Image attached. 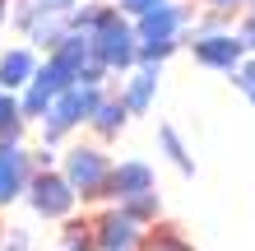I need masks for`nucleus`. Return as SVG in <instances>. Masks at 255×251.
I'll use <instances>...</instances> for the list:
<instances>
[{
  "label": "nucleus",
  "instance_id": "1",
  "mask_svg": "<svg viewBox=\"0 0 255 251\" xmlns=\"http://www.w3.org/2000/svg\"><path fill=\"white\" fill-rule=\"evenodd\" d=\"M84 37H88V47H93V61L107 70L112 79H121V75L134 70V51H139L134 23L116 5H93V19H88Z\"/></svg>",
  "mask_w": 255,
  "mask_h": 251
},
{
  "label": "nucleus",
  "instance_id": "2",
  "mask_svg": "<svg viewBox=\"0 0 255 251\" xmlns=\"http://www.w3.org/2000/svg\"><path fill=\"white\" fill-rule=\"evenodd\" d=\"M112 163H116V158L107 154V144H98V140H70V144H61V163H56V172L70 182V191L79 196V205H98V200H107Z\"/></svg>",
  "mask_w": 255,
  "mask_h": 251
},
{
  "label": "nucleus",
  "instance_id": "3",
  "mask_svg": "<svg viewBox=\"0 0 255 251\" xmlns=\"http://www.w3.org/2000/svg\"><path fill=\"white\" fill-rule=\"evenodd\" d=\"M102 93H107V84H70L65 93L47 107V116L37 121L42 144H47V149H61V144H70V140L88 126V116H93V107L102 102Z\"/></svg>",
  "mask_w": 255,
  "mask_h": 251
},
{
  "label": "nucleus",
  "instance_id": "4",
  "mask_svg": "<svg viewBox=\"0 0 255 251\" xmlns=\"http://www.w3.org/2000/svg\"><path fill=\"white\" fill-rule=\"evenodd\" d=\"M23 205L33 210V219H42V224H65V219L79 214V196L70 191V182H65L56 168L28 177V186H23Z\"/></svg>",
  "mask_w": 255,
  "mask_h": 251
},
{
  "label": "nucleus",
  "instance_id": "5",
  "mask_svg": "<svg viewBox=\"0 0 255 251\" xmlns=\"http://www.w3.org/2000/svg\"><path fill=\"white\" fill-rule=\"evenodd\" d=\"M88 238H93V251H144L148 228H139L126 210H116V205H102V210L88 219Z\"/></svg>",
  "mask_w": 255,
  "mask_h": 251
},
{
  "label": "nucleus",
  "instance_id": "6",
  "mask_svg": "<svg viewBox=\"0 0 255 251\" xmlns=\"http://www.w3.org/2000/svg\"><path fill=\"white\" fill-rule=\"evenodd\" d=\"M70 84H74V75H70V70H61V65L51 61V56H42L37 75L28 79V88L19 93V116H23L28 126H37L42 116H47V107H51V102L65 93Z\"/></svg>",
  "mask_w": 255,
  "mask_h": 251
},
{
  "label": "nucleus",
  "instance_id": "7",
  "mask_svg": "<svg viewBox=\"0 0 255 251\" xmlns=\"http://www.w3.org/2000/svg\"><path fill=\"white\" fill-rule=\"evenodd\" d=\"M186 51L195 56V65L214 70V75H232V70L246 61V47H242V37H237V28H228V33H209V37H190Z\"/></svg>",
  "mask_w": 255,
  "mask_h": 251
},
{
  "label": "nucleus",
  "instance_id": "8",
  "mask_svg": "<svg viewBox=\"0 0 255 251\" xmlns=\"http://www.w3.org/2000/svg\"><path fill=\"white\" fill-rule=\"evenodd\" d=\"M144 191H158V172L148 158H116L112 163V177H107V200L102 205H126Z\"/></svg>",
  "mask_w": 255,
  "mask_h": 251
},
{
  "label": "nucleus",
  "instance_id": "9",
  "mask_svg": "<svg viewBox=\"0 0 255 251\" xmlns=\"http://www.w3.org/2000/svg\"><path fill=\"white\" fill-rule=\"evenodd\" d=\"M190 19L195 14L181 5V0H167V5H158L153 14L130 19V23H134V42H186Z\"/></svg>",
  "mask_w": 255,
  "mask_h": 251
},
{
  "label": "nucleus",
  "instance_id": "10",
  "mask_svg": "<svg viewBox=\"0 0 255 251\" xmlns=\"http://www.w3.org/2000/svg\"><path fill=\"white\" fill-rule=\"evenodd\" d=\"M158 84H162V70L158 65H134L130 75H121V84H116V98H121L126 116L134 121V116H148L158 102Z\"/></svg>",
  "mask_w": 255,
  "mask_h": 251
},
{
  "label": "nucleus",
  "instance_id": "11",
  "mask_svg": "<svg viewBox=\"0 0 255 251\" xmlns=\"http://www.w3.org/2000/svg\"><path fill=\"white\" fill-rule=\"evenodd\" d=\"M28 177H33V149L28 144H0V210L23 200Z\"/></svg>",
  "mask_w": 255,
  "mask_h": 251
},
{
  "label": "nucleus",
  "instance_id": "12",
  "mask_svg": "<svg viewBox=\"0 0 255 251\" xmlns=\"http://www.w3.org/2000/svg\"><path fill=\"white\" fill-rule=\"evenodd\" d=\"M42 56L28 47V42H14V47H0V88L5 93H23L28 79L37 75Z\"/></svg>",
  "mask_w": 255,
  "mask_h": 251
},
{
  "label": "nucleus",
  "instance_id": "13",
  "mask_svg": "<svg viewBox=\"0 0 255 251\" xmlns=\"http://www.w3.org/2000/svg\"><path fill=\"white\" fill-rule=\"evenodd\" d=\"M126 126H130V116H126V107H121V98L107 88V93H102V102L93 107V116H88V126H84V130H88L98 144H112V140H121V135H126Z\"/></svg>",
  "mask_w": 255,
  "mask_h": 251
},
{
  "label": "nucleus",
  "instance_id": "14",
  "mask_svg": "<svg viewBox=\"0 0 255 251\" xmlns=\"http://www.w3.org/2000/svg\"><path fill=\"white\" fill-rule=\"evenodd\" d=\"M65 33H70V14H51V9H42L37 19L23 28V42H28V47H33L37 56H47L56 42L65 37Z\"/></svg>",
  "mask_w": 255,
  "mask_h": 251
},
{
  "label": "nucleus",
  "instance_id": "15",
  "mask_svg": "<svg viewBox=\"0 0 255 251\" xmlns=\"http://www.w3.org/2000/svg\"><path fill=\"white\" fill-rule=\"evenodd\" d=\"M158 154L167 158V163L181 172V177H195V154H190L186 135H181L172 121H158Z\"/></svg>",
  "mask_w": 255,
  "mask_h": 251
},
{
  "label": "nucleus",
  "instance_id": "16",
  "mask_svg": "<svg viewBox=\"0 0 255 251\" xmlns=\"http://www.w3.org/2000/svg\"><path fill=\"white\" fill-rule=\"evenodd\" d=\"M28 121L19 116V93H5L0 88V144H23Z\"/></svg>",
  "mask_w": 255,
  "mask_h": 251
},
{
  "label": "nucleus",
  "instance_id": "17",
  "mask_svg": "<svg viewBox=\"0 0 255 251\" xmlns=\"http://www.w3.org/2000/svg\"><path fill=\"white\" fill-rule=\"evenodd\" d=\"M116 210H126L139 228L162 224V196H158V191H144V196H134V200H126V205H116Z\"/></svg>",
  "mask_w": 255,
  "mask_h": 251
},
{
  "label": "nucleus",
  "instance_id": "18",
  "mask_svg": "<svg viewBox=\"0 0 255 251\" xmlns=\"http://www.w3.org/2000/svg\"><path fill=\"white\" fill-rule=\"evenodd\" d=\"M144 251H200L186 233H176L172 224H153L148 228V238H144Z\"/></svg>",
  "mask_w": 255,
  "mask_h": 251
},
{
  "label": "nucleus",
  "instance_id": "19",
  "mask_svg": "<svg viewBox=\"0 0 255 251\" xmlns=\"http://www.w3.org/2000/svg\"><path fill=\"white\" fill-rule=\"evenodd\" d=\"M0 251H42L33 228H0Z\"/></svg>",
  "mask_w": 255,
  "mask_h": 251
},
{
  "label": "nucleus",
  "instance_id": "20",
  "mask_svg": "<svg viewBox=\"0 0 255 251\" xmlns=\"http://www.w3.org/2000/svg\"><path fill=\"white\" fill-rule=\"evenodd\" d=\"M232 84H237V93H242L251 107H255V56H246V61L232 70Z\"/></svg>",
  "mask_w": 255,
  "mask_h": 251
},
{
  "label": "nucleus",
  "instance_id": "21",
  "mask_svg": "<svg viewBox=\"0 0 255 251\" xmlns=\"http://www.w3.org/2000/svg\"><path fill=\"white\" fill-rule=\"evenodd\" d=\"M237 37H242V47H246V56H255V14H237Z\"/></svg>",
  "mask_w": 255,
  "mask_h": 251
},
{
  "label": "nucleus",
  "instance_id": "22",
  "mask_svg": "<svg viewBox=\"0 0 255 251\" xmlns=\"http://www.w3.org/2000/svg\"><path fill=\"white\" fill-rule=\"evenodd\" d=\"M158 5H167V0H121L116 9H121L126 19H144V14H153Z\"/></svg>",
  "mask_w": 255,
  "mask_h": 251
},
{
  "label": "nucleus",
  "instance_id": "23",
  "mask_svg": "<svg viewBox=\"0 0 255 251\" xmlns=\"http://www.w3.org/2000/svg\"><path fill=\"white\" fill-rule=\"evenodd\" d=\"M251 5V0H200V9H209V14H228V19H237Z\"/></svg>",
  "mask_w": 255,
  "mask_h": 251
},
{
  "label": "nucleus",
  "instance_id": "24",
  "mask_svg": "<svg viewBox=\"0 0 255 251\" xmlns=\"http://www.w3.org/2000/svg\"><path fill=\"white\" fill-rule=\"evenodd\" d=\"M42 9H51V14H70L74 5H98V0H37Z\"/></svg>",
  "mask_w": 255,
  "mask_h": 251
},
{
  "label": "nucleus",
  "instance_id": "25",
  "mask_svg": "<svg viewBox=\"0 0 255 251\" xmlns=\"http://www.w3.org/2000/svg\"><path fill=\"white\" fill-rule=\"evenodd\" d=\"M9 23V0H0V28Z\"/></svg>",
  "mask_w": 255,
  "mask_h": 251
},
{
  "label": "nucleus",
  "instance_id": "26",
  "mask_svg": "<svg viewBox=\"0 0 255 251\" xmlns=\"http://www.w3.org/2000/svg\"><path fill=\"white\" fill-rule=\"evenodd\" d=\"M246 14H255V0H251V5H246Z\"/></svg>",
  "mask_w": 255,
  "mask_h": 251
},
{
  "label": "nucleus",
  "instance_id": "27",
  "mask_svg": "<svg viewBox=\"0 0 255 251\" xmlns=\"http://www.w3.org/2000/svg\"><path fill=\"white\" fill-rule=\"evenodd\" d=\"M84 251H93V247H84Z\"/></svg>",
  "mask_w": 255,
  "mask_h": 251
},
{
  "label": "nucleus",
  "instance_id": "28",
  "mask_svg": "<svg viewBox=\"0 0 255 251\" xmlns=\"http://www.w3.org/2000/svg\"><path fill=\"white\" fill-rule=\"evenodd\" d=\"M251 186H255V182H251Z\"/></svg>",
  "mask_w": 255,
  "mask_h": 251
}]
</instances>
